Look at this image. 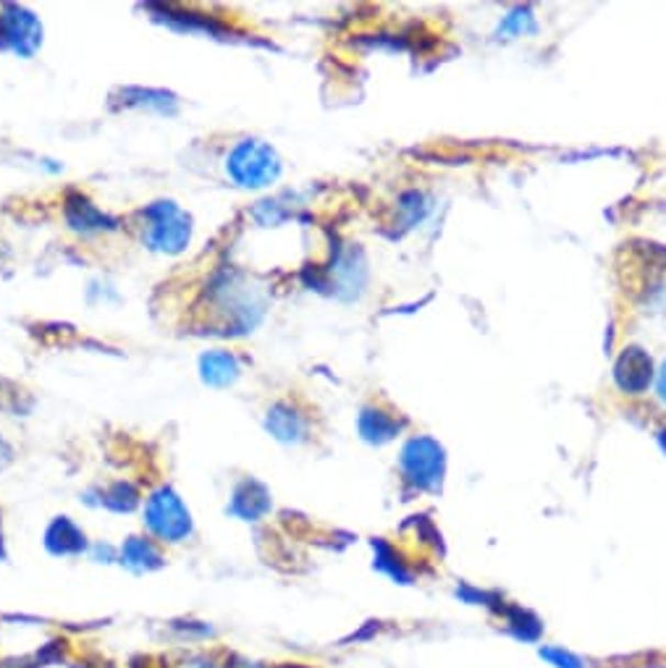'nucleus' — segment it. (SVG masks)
<instances>
[{"label":"nucleus","mask_w":666,"mask_h":668,"mask_svg":"<svg viewBox=\"0 0 666 668\" xmlns=\"http://www.w3.org/2000/svg\"><path fill=\"white\" fill-rule=\"evenodd\" d=\"M654 378V367L651 357L643 349H628L617 363V383L628 393H643Z\"/></svg>","instance_id":"nucleus-3"},{"label":"nucleus","mask_w":666,"mask_h":668,"mask_svg":"<svg viewBox=\"0 0 666 668\" xmlns=\"http://www.w3.org/2000/svg\"><path fill=\"white\" fill-rule=\"evenodd\" d=\"M402 465L407 480L414 482L418 488L436 490L441 486V477H444V454H441V446H436L433 441H412L410 446L404 448Z\"/></svg>","instance_id":"nucleus-1"},{"label":"nucleus","mask_w":666,"mask_h":668,"mask_svg":"<svg viewBox=\"0 0 666 668\" xmlns=\"http://www.w3.org/2000/svg\"><path fill=\"white\" fill-rule=\"evenodd\" d=\"M539 656L546 660L552 668H588L586 660L562 645H543L539 650Z\"/></svg>","instance_id":"nucleus-6"},{"label":"nucleus","mask_w":666,"mask_h":668,"mask_svg":"<svg viewBox=\"0 0 666 668\" xmlns=\"http://www.w3.org/2000/svg\"><path fill=\"white\" fill-rule=\"evenodd\" d=\"M124 561H126L132 569L145 571V569L158 567L160 558H158V554H155V548H153V545H149L147 541H142V537H134V541L126 545Z\"/></svg>","instance_id":"nucleus-5"},{"label":"nucleus","mask_w":666,"mask_h":668,"mask_svg":"<svg viewBox=\"0 0 666 668\" xmlns=\"http://www.w3.org/2000/svg\"><path fill=\"white\" fill-rule=\"evenodd\" d=\"M658 397H662L666 404V365L662 367V372H658Z\"/></svg>","instance_id":"nucleus-7"},{"label":"nucleus","mask_w":666,"mask_h":668,"mask_svg":"<svg viewBox=\"0 0 666 668\" xmlns=\"http://www.w3.org/2000/svg\"><path fill=\"white\" fill-rule=\"evenodd\" d=\"M664 446H666V433H664Z\"/></svg>","instance_id":"nucleus-8"},{"label":"nucleus","mask_w":666,"mask_h":668,"mask_svg":"<svg viewBox=\"0 0 666 668\" xmlns=\"http://www.w3.org/2000/svg\"><path fill=\"white\" fill-rule=\"evenodd\" d=\"M147 524L163 543H179L185 541L192 530L187 509L171 493H160L149 501L147 506Z\"/></svg>","instance_id":"nucleus-2"},{"label":"nucleus","mask_w":666,"mask_h":668,"mask_svg":"<svg viewBox=\"0 0 666 668\" xmlns=\"http://www.w3.org/2000/svg\"><path fill=\"white\" fill-rule=\"evenodd\" d=\"M504 624L514 637L522 639V643H535V639L541 637V622H539V619H535L533 613L514 609V605L504 609Z\"/></svg>","instance_id":"nucleus-4"}]
</instances>
